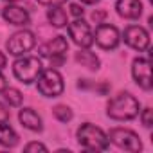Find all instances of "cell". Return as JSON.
Wrapping results in <instances>:
<instances>
[{
  "instance_id": "obj_1",
  "label": "cell",
  "mask_w": 153,
  "mask_h": 153,
  "mask_svg": "<svg viewBox=\"0 0 153 153\" xmlns=\"http://www.w3.org/2000/svg\"><path fill=\"white\" fill-rule=\"evenodd\" d=\"M140 112V103L128 92H121L108 101L106 114L114 121H130Z\"/></svg>"
},
{
  "instance_id": "obj_2",
  "label": "cell",
  "mask_w": 153,
  "mask_h": 153,
  "mask_svg": "<svg viewBox=\"0 0 153 153\" xmlns=\"http://www.w3.org/2000/svg\"><path fill=\"white\" fill-rule=\"evenodd\" d=\"M78 142L88 151H103L110 144L108 135L101 128H97V126H94L90 123H85V124L79 126V130H78Z\"/></svg>"
},
{
  "instance_id": "obj_3",
  "label": "cell",
  "mask_w": 153,
  "mask_h": 153,
  "mask_svg": "<svg viewBox=\"0 0 153 153\" xmlns=\"http://www.w3.org/2000/svg\"><path fill=\"white\" fill-rule=\"evenodd\" d=\"M42 70H43V67H42V61L38 56H24L13 63L15 78L25 85H31L33 81H36L38 76L42 74Z\"/></svg>"
},
{
  "instance_id": "obj_4",
  "label": "cell",
  "mask_w": 153,
  "mask_h": 153,
  "mask_svg": "<svg viewBox=\"0 0 153 153\" xmlns=\"http://www.w3.org/2000/svg\"><path fill=\"white\" fill-rule=\"evenodd\" d=\"M36 81H38V92L45 97H58L63 92V78L52 67L47 70H42Z\"/></svg>"
},
{
  "instance_id": "obj_5",
  "label": "cell",
  "mask_w": 153,
  "mask_h": 153,
  "mask_svg": "<svg viewBox=\"0 0 153 153\" xmlns=\"http://www.w3.org/2000/svg\"><path fill=\"white\" fill-rule=\"evenodd\" d=\"M108 140H112L117 148L137 153L142 149V142L139 139V135L128 128H112L108 133Z\"/></svg>"
},
{
  "instance_id": "obj_6",
  "label": "cell",
  "mask_w": 153,
  "mask_h": 153,
  "mask_svg": "<svg viewBox=\"0 0 153 153\" xmlns=\"http://www.w3.org/2000/svg\"><path fill=\"white\" fill-rule=\"evenodd\" d=\"M36 45V36L34 33L24 29V31H16L15 34L9 36V40L6 42V47L9 51V54L13 56H24L25 52H29L31 49H34Z\"/></svg>"
},
{
  "instance_id": "obj_7",
  "label": "cell",
  "mask_w": 153,
  "mask_h": 153,
  "mask_svg": "<svg viewBox=\"0 0 153 153\" xmlns=\"http://www.w3.org/2000/svg\"><path fill=\"white\" fill-rule=\"evenodd\" d=\"M68 36L81 49H88V47L94 45V33H92L90 25L83 18H78L72 24H68Z\"/></svg>"
},
{
  "instance_id": "obj_8",
  "label": "cell",
  "mask_w": 153,
  "mask_h": 153,
  "mask_svg": "<svg viewBox=\"0 0 153 153\" xmlns=\"http://www.w3.org/2000/svg\"><path fill=\"white\" fill-rule=\"evenodd\" d=\"M94 42L105 51L117 49V45L121 43L119 29L115 25H110V24H99L96 29V34H94Z\"/></svg>"
},
{
  "instance_id": "obj_9",
  "label": "cell",
  "mask_w": 153,
  "mask_h": 153,
  "mask_svg": "<svg viewBox=\"0 0 153 153\" xmlns=\"http://www.w3.org/2000/svg\"><path fill=\"white\" fill-rule=\"evenodd\" d=\"M123 38H124V43L128 47H131V49H135L139 52H142V51H146L149 47V34L140 25H130V27H126Z\"/></svg>"
},
{
  "instance_id": "obj_10",
  "label": "cell",
  "mask_w": 153,
  "mask_h": 153,
  "mask_svg": "<svg viewBox=\"0 0 153 153\" xmlns=\"http://www.w3.org/2000/svg\"><path fill=\"white\" fill-rule=\"evenodd\" d=\"M131 76H133L135 83L140 88L151 90V67H149V59L148 58H135L133 59Z\"/></svg>"
},
{
  "instance_id": "obj_11",
  "label": "cell",
  "mask_w": 153,
  "mask_h": 153,
  "mask_svg": "<svg viewBox=\"0 0 153 153\" xmlns=\"http://www.w3.org/2000/svg\"><path fill=\"white\" fill-rule=\"evenodd\" d=\"M67 51H68V42H67V38L61 36V34H59V36H54L52 40H49V42H45L43 45L38 47V54H40L42 58H49V59L65 56Z\"/></svg>"
},
{
  "instance_id": "obj_12",
  "label": "cell",
  "mask_w": 153,
  "mask_h": 153,
  "mask_svg": "<svg viewBox=\"0 0 153 153\" xmlns=\"http://www.w3.org/2000/svg\"><path fill=\"white\" fill-rule=\"evenodd\" d=\"M2 16H4V20H6L7 24H11V25L25 27V25L31 24V16H29V13H27L24 7H18V6H11V4H7V6L4 7V11H2Z\"/></svg>"
},
{
  "instance_id": "obj_13",
  "label": "cell",
  "mask_w": 153,
  "mask_h": 153,
  "mask_svg": "<svg viewBox=\"0 0 153 153\" xmlns=\"http://www.w3.org/2000/svg\"><path fill=\"white\" fill-rule=\"evenodd\" d=\"M115 9H117V15L126 20H135L142 15L140 0H117Z\"/></svg>"
},
{
  "instance_id": "obj_14",
  "label": "cell",
  "mask_w": 153,
  "mask_h": 153,
  "mask_svg": "<svg viewBox=\"0 0 153 153\" xmlns=\"http://www.w3.org/2000/svg\"><path fill=\"white\" fill-rule=\"evenodd\" d=\"M18 119L22 123L24 128L31 130V131H42L43 124H42V117L33 110V108H22L18 114Z\"/></svg>"
},
{
  "instance_id": "obj_15",
  "label": "cell",
  "mask_w": 153,
  "mask_h": 153,
  "mask_svg": "<svg viewBox=\"0 0 153 153\" xmlns=\"http://www.w3.org/2000/svg\"><path fill=\"white\" fill-rule=\"evenodd\" d=\"M47 18H49V22H51V25H54V27H58V29H61V27H65V25L68 24L67 13H65V9H63L61 6H49V9H47Z\"/></svg>"
},
{
  "instance_id": "obj_16",
  "label": "cell",
  "mask_w": 153,
  "mask_h": 153,
  "mask_svg": "<svg viewBox=\"0 0 153 153\" xmlns=\"http://www.w3.org/2000/svg\"><path fill=\"white\" fill-rule=\"evenodd\" d=\"M18 144V133L6 123H0V146L15 148Z\"/></svg>"
},
{
  "instance_id": "obj_17",
  "label": "cell",
  "mask_w": 153,
  "mask_h": 153,
  "mask_svg": "<svg viewBox=\"0 0 153 153\" xmlns=\"http://www.w3.org/2000/svg\"><path fill=\"white\" fill-rule=\"evenodd\" d=\"M76 61L78 63H81L83 67H87V68H90V70H97L99 68V58L94 54V52H90V51H87V49H83V51H78L76 52Z\"/></svg>"
},
{
  "instance_id": "obj_18",
  "label": "cell",
  "mask_w": 153,
  "mask_h": 153,
  "mask_svg": "<svg viewBox=\"0 0 153 153\" xmlns=\"http://www.w3.org/2000/svg\"><path fill=\"white\" fill-rule=\"evenodd\" d=\"M4 97L9 103V106H20L22 99H24V96L18 88H7V87L4 88Z\"/></svg>"
},
{
  "instance_id": "obj_19",
  "label": "cell",
  "mask_w": 153,
  "mask_h": 153,
  "mask_svg": "<svg viewBox=\"0 0 153 153\" xmlns=\"http://www.w3.org/2000/svg\"><path fill=\"white\" fill-rule=\"evenodd\" d=\"M52 114H54V117H56L59 123H68V121L72 119V110H70L67 105H58V106H54V108H52Z\"/></svg>"
},
{
  "instance_id": "obj_20",
  "label": "cell",
  "mask_w": 153,
  "mask_h": 153,
  "mask_svg": "<svg viewBox=\"0 0 153 153\" xmlns=\"http://www.w3.org/2000/svg\"><path fill=\"white\" fill-rule=\"evenodd\" d=\"M140 121H142V124L146 128H151L153 126V112H151V108H144L140 112Z\"/></svg>"
},
{
  "instance_id": "obj_21",
  "label": "cell",
  "mask_w": 153,
  "mask_h": 153,
  "mask_svg": "<svg viewBox=\"0 0 153 153\" xmlns=\"http://www.w3.org/2000/svg\"><path fill=\"white\" fill-rule=\"evenodd\" d=\"M24 149H25L27 153H31V151H47V146L42 144V142H29Z\"/></svg>"
},
{
  "instance_id": "obj_22",
  "label": "cell",
  "mask_w": 153,
  "mask_h": 153,
  "mask_svg": "<svg viewBox=\"0 0 153 153\" xmlns=\"http://www.w3.org/2000/svg\"><path fill=\"white\" fill-rule=\"evenodd\" d=\"M90 18H92L94 24H103V20L106 18V11H105V9H96Z\"/></svg>"
},
{
  "instance_id": "obj_23",
  "label": "cell",
  "mask_w": 153,
  "mask_h": 153,
  "mask_svg": "<svg viewBox=\"0 0 153 153\" xmlns=\"http://www.w3.org/2000/svg\"><path fill=\"white\" fill-rule=\"evenodd\" d=\"M83 13H85V9L79 4H70V15H74L76 18H83Z\"/></svg>"
},
{
  "instance_id": "obj_24",
  "label": "cell",
  "mask_w": 153,
  "mask_h": 153,
  "mask_svg": "<svg viewBox=\"0 0 153 153\" xmlns=\"http://www.w3.org/2000/svg\"><path fill=\"white\" fill-rule=\"evenodd\" d=\"M9 121V110L0 103V123H7Z\"/></svg>"
},
{
  "instance_id": "obj_25",
  "label": "cell",
  "mask_w": 153,
  "mask_h": 153,
  "mask_svg": "<svg viewBox=\"0 0 153 153\" xmlns=\"http://www.w3.org/2000/svg\"><path fill=\"white\" fill-rule=\"evenodd\" d=\"M38 4H43V6H61L67 0H36Z\"/></svg>"
},
{
  "instance_id": "obj_26",
  "label": "cell",
  "mask_w": 153,
  "mask_h": 153,
  "mask_svg": "<svg viewBox=\"0 0 153 153\" xmlns=\"http://www.w3.org/2000/svg\"><path fill=\"white\" fill-rule=\"evenodd\" d=\"M96 88H97V92H99L101 96H105V94H106V90H108L110 87H108L106 83H103V85H99V87H96Z\"/></svg>"
},
{
  "instance_id": "obj_27",
  "label": "cell",
  "mask_w": 153,
  "mask_h": 153,
  "mask_svg": "<svg viewBox=\"0 0 153 153\" xmlns=\"http://www.w3.org/2000/svg\"><path fill=\"white\" fill-rule=\"evenodd\" d=\"M7 87V81H6V78L2 74H0V92H4V88Z\"/></svg>"
},
{
  "instance_id": "obj_28",
  "label": "cell",
  "mask_w": 153,
  "mask_h": 153,
  "mask_svg": "<svg viewBox=\"0 0 153 153\" xmlns=\"http://www.w3.org/2000/svg\"><path fill=\"white\" fill-rule=\"evenodd\" d=\"M6 63H7L6 54H4V52H0V68H4V67H6Z\"/></svg>"
},
{
  "instance_id": "obj_29",
  "label": "cell",
  "mask_w": 153,
  "mask_h": 153,
  "mask_svg": "<svg viewBox=\"0 0 153 153\" xmlns=\"http://www.w3.org/2000/svg\"><path fill=\"white\" fill-rule=\"evenodd\" d=\"M81 2H83V4H97L99 0H81Z\"/></svg>"
},
{
  "instance_id": "obj_30",
  "label": "cell",
  "mask_w": 153,
  "mask_h": 153,
  "mask_svg": "<svg viewBox=\"0 0 153 153\" xmlns=\"http://www.w3.org/2000/svg\"><path fill=\"white\" fill-rule=\"evenodd\" d=\"M4 2H7V4H13V2H18V0H4Z\"/></svg>"
}]
</instances>
